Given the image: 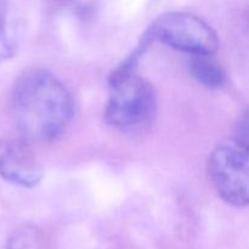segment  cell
<instances>
[{
	"instance_id": "1",
	"label": "cell",
	"mask_w": 249,
	"mask_h": 249,
	"mask_svg": "<svg viewBox=\"0 0 249 249\" xmlns=\"http://www.w3.org/2000/svg\"><path fill=\"white\" fill-rule=\"evenodd\" d=\"M17 128L27 141H51L70 124L74 111L72 95L62 82L44 70L21 75L12 94Z\"/></svg>"
},
{
	"instance_id": "2",
	"label": "cell",
	"mask_w": 249,
	"mask_h": 249,
	"mask_svg": "<svg viewBox=\"0 0 249 249\" xmlns=\"http://www.w3.org/2000/svg\"><path fill=\"white\" fill-rule=\"evenodd\" d=\"M157 108L155 89L134 72L113 73L105 108L106 122L118 130L134 133L151 124Z\"/></svg>"
},
{
	"instance_id": "3",
	"label": "cell",
	"mask_w": 249,
	"mask_h": 249,
	"mask_svg": "<svg viewBox=\"0 0 249 249\" xmlns=\"http://www.w3.org/2000/svg\"><path fill=\"white\" fill-rule=\"evenodd\" d=\"M208 175L219 196L236 207L248 204L249 157L248 143L237 138L219 142L208 160Z\"/></svg>"
},
{
	"instance_id": "4",
	"label": "cell",
	"mask_w": 249,
	"mask_h": 249,
	"mask_svg": "<svg viewBox=\"0 0 249 249\" xmlns=\"http://www.w3.org/2000/svg\"><path fill=\"white\" fill-rule=\"evenodd\" d=\"M190 55H213L219 48L218 36L208 23L186 12H168L155 19L147 34Z\"/></svg>"
},
{
	"instance_id": "5",
	"label": "cell",
	"mask_w": 249,
	"mask_h": 249,
	"mask_svg": "<svg viewBox=\"0 0 249 249\" xmlns=\"http://www.w3.org/2000/svg\"><path fill=\"white\" fill-rule=\"evenodd\" d=\"M0 178L22 187H34L43 178V169L27 140H0Z\"/></svg>"
},
{
	"instance_id": "6",
	"label": "cell",
	"mask_w": 249,
	"mask_h": 249,
	"mask_svg": "<svg viewBox=\"0 0 249 249\" xmlns=\"http://www.w3.org/2000/svg\"><path fill=\"white\" fill-rule=\"evenodd\" d=\"M189 70L199 84L211 89L220 88L225 83V72L213 55H191Z\"/></svg>"
},
{
	"instance_id": "7",
	"label": "cell",
	"mask_w": 249,
	"mask_h": 249,
	"mask_svg": "<svg viewBox=\"0 0 249 249\" xmlns=\"http://www.w3.org/2000/svg\"><path fill=\"white\" fill-rule=\"evenodd\" d=\"M18 40L16 22L6 6L0 4V65L16 55Z\"/></svg>"
},
{
	"instance_id": "8",
	"label": "cell",
	"mask_w": 249,
	"mask_h": 249,
	"mask_svg": "<svg viewBox=\"0 0 249 249\" xmlns=\"http://www.w3.org/2000/svg\"><path fill=\"white\" fill-rule=\"evenodd\" d=\"M4 249H48V246L39 229L23 225L10 236Z\"/></svg>"
},
{
	"instance_id": "9",
	"label": "cell",
	"mask_w": 249,
	"mask_h": 249,
	"mask_svg": "<svg viewBox=\"0 0 249 249\" xmlns=\"http://www.w3.org/2000/svg\"><path fill=\"white\" fill-rule=\"evenodd\" d=\"M57 1H67V0H57Z\"/></svg>"
}]
</instances>
